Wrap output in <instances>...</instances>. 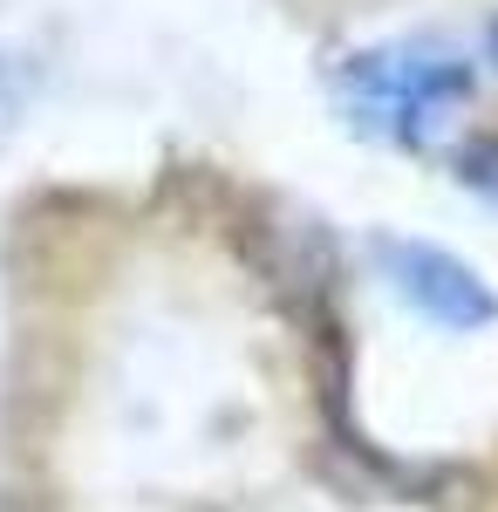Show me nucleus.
Returning <instances> with one entry per match:
<instances>
[{"instance_id": "nucleus-1", "label": "nucleus", "mask_w": 498, "mask_h": 512, "mask_svg": "<svg viewBox=\"0 0 498 512\" xmlns=\"http://www.w3.org/2000/svg\"><path fill=\"white\" fill-rule=\"evenodd\" d=\"M342 89L376 130L417 137L444 103H458L464 89H471V69H464L451 48H376V55H355L348 62Z\"/></svg>"}, {"instance_id": "nucleus-2", "label": "nucleus", "mask_w": 498, "mask_h": 512, "mask_svg": "<svg viewBox=\"0 0 498 512\" xmlns=\"http://www.w3.org/2000/svg\"><path fill=\"white\" fill-rule=\"evenodd\" d=\"M383 267L396 280V294L417 315L444 321V328H485L498 321V294L471 274L464 260H451L444 246H417V239H383Z\"/></svg>"}, {"instance_id": "nucleus-3", "label": "nucleus", "mask_w": 498, "mask_h": 512, "mask_svg": "<svg viewBox=\"0 0 498 512\" xmlns=\"http://www.w3.org/2000/svg\"><path fill=\"white\" fill-rule=\"evenodd\" d=\"M492 41H498V35H492Z\"/></svg>"}]
</instances>
